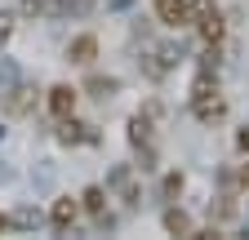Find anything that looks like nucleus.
Masks as SVG:
<instances>
[{"instance_id":"obj_14","label":"nucleus","mask_w":249,"mask_h":240,"mask_svg":"<svg viewBox=\"0 0 249 240\" xmlns=\"http://www.w3.org/2000/svg\"><path fill=\"white\" fill-rule=\"evenodd\" d=\"M31 107V89H14V98H9V111H27Z\"/></svg>"},{"instance_id":"obj_13","label":"nucleus","mask_w":249,"mask_h":240,"mask_svg":"<svg viewBox=\"0 0 249 240\" xmlns=\"http://www.w3.org/2000/svg\"><path fill=\"white\" fill-rule=\"evenodd\" d=\"M14 27H18V9H0V45L14 36Z\"/></svg>"},{"instance_id":"obj_6","label":"nucleus","mask_w":249,"mask_h":240,"mask_svg":"<svg viewBox=\"0 0 249 240\" xmlns=\"http://www.w3.org/2000/svg\"><path fill=\"white\" fill-rule=\"evenodd\" d=\"M76 103H80V89H71V85H53L49 94H45V107H49L53 120H71L76 116Z\"/></svg>"},{"instance_id":"obj_11","label":"nucleus","mask_w":249,"mask_h":240,"mask_svg":"<svg viewBox=\"0 0 249 240\" xmlns=\"http://www.w3.org/2000/svg\"><path fill=\"white\" fill-rule=\"evenodd\" d=\"M93 58H98V40H93V36H76V40L67 45V63H80V67H89Z\"/></svg>"},{"instance_id":"obj_1","label":"nucleus","mask_w":249,"mask_h":240,"mask_svg":"<svg viewBox=\"0 0 249 240\" xmlns=\"http://www.w3.org/2000/svg\"><path fill=\"white\" fill-rule=\"evenodd\" d=\"M227 103H223V89H218V76L205 67L192 85V116L200 120V125H213V120H223Z\"/></svg>"},{"instance_id":"obj_7","label":"nucleus","mask_w":249,"mask_h":240,"mask_svg":"<svg viewBox=\"0 0 249 240\" xmlns=\"http://www.w3.org/2000/svg\"><path fill=\"white\" fill-rule=\"evenodd\" d=\"M134 169H138V165H120V169L107 178L111 200H124V205H134V200H138V178H134Z\"/></svg>"},{"instance_id":"obj_19","label":"nucleus","mask_w":249,"mask_h":240,"mask_svg":"<svg viewBox=\"0 0 249 240\" xmlns=\"http://www.w3.org/2000/svg\"><path fill=\"white\" fill-rule=\"evenodd\" d=\"M245 200H249V187H245Z\"/></svg>"},{"instance_id":"obj_3","label":"nucleus","mask_w":249,"mask_h":240,"mask_svg":"<svg viewBox=\"0 0 249 240\" xmlns=\"http://www.w3.org/2000/svg\"><path fill=\"white\" fill-rule=\"evenodd\" d=\"M151 116H156V107H147V111H138L134 120H129V147L138 152V169H156V138H151Z\"/></svg>"},{"instance_id":"obj_16","label":"nucleus","mask_w":249,"mask_h":240,"mask_svg":"<svg viewBox=\"0 0 249 240\" xmlns=\"http://www.w3.org/2000/svg\"><path fill=\"white\" fill-rule=\"evenodd\" d=\"M236 147H240V152H249V129H240V134H236Z\"/></svg>"},{"instance_id":"obj_8","label":"nucleus","mask_w":249,"mask_h":240,"mask_svg":"<svg viewBox=\"0 0 249 240\" xmlns=\"http://www.w3.org/2000/svg\"><path fill=\"white\" fill-rule=\"evenodd\" d=\"M165 27H192V0H151Z\"/></svg>"},{"instance_id":"obj_15","label":"nucleus","mask_w":249,"mask_h":240,"mask_svg":"<svg viewBox=\"0 0 249 240\" xmlns=\"http://www.w3.org/2000/svg\"><path fill=\"white\" fill-rule=\"evenodd\" d=\"M178 191H182V173H169L165 178V200H174Z\"/></svg>"},{"instance_id":"obj_18","label":"nucleus","mask_w":249,"mask_h":240,"mask_svg":"<svg viewBox=\"0 0 249 240\" xmlns=\"http://www.w3.org/2000/svg\"><path fill=\"white\" fill-rule=\"evenodd\" d=\"M9 227H14V223H9V218H5V214H0V231H9Z\"/></svg>"},{"instance_id":"obj_12","label":"nucleus","mask_w":249,"mask_h":240,"mask_svg":"<svg viewBox=\"0 0 249 240\" xmlns=\"http://www.w3.org/2000/svg\"><path fill=\"white\" fill-rule=\"evenodd\" d=\"M165 231H169V236H196V223L187 218L182 209H174V205H169V209H165Z\"/></svg>"},{"instance_id":"obj_5","label":"nucleus","mask_w":249,"mask_h":240,"mask_svg":"<svg viewBox=\"0 0 249 240\" xmlns=\"http://www.w3.org/2000/svg\"><path fill=\"white\" fill-rule=\"evenodd\" d=\"M80 214H85V209H80V196H58L49 205V227L53 231H71L80 223Z\"/></svg>"},{"instance_id":"obj_2","label":"nucleus","mask_w":249,"mask_h":240,"mask_svg":"<svg viewBox=\"0 0 249 240\" xmlns=\"http://www.w3.org/2000/svg\"><path fill=\"white\" fill-rule=\"evenodd\" d=\"M192 27H196V36L209 53L223 49V36H227V22H223V9L213 5V0H192Z\"/></svg>"},{"instance_id":"obj_10","label":"nucleus","mask_w":249,"mask_h":240,"mask_svg":"<svg viewBox=\"0 0 249 240\" xmlns=\"http://www.w3.org/2000/svg\"><path fill=\"white\" fill-rule=\"evenodd\" d=\"M18 14L22 18H58V14H67V0H18Z\"/></svg>"},{"instance_id":"obj_4","label":"nucleus","mask_w":249,"mask_h":240,"mask_svg":"<svg viewBox=\"0 0 249 240\" xmlns=\"http://www.w3.org/2000/svg\"><path fill=\"white\" fill-rule=\"evenodd\" d=\"M174 45H142V76L147 80H165L174 71Z\"/></svg>"},{"instance_id":"obj_17","label":"nucleus","mask_w":249,"mask_h":240,"mask_svg":"<svg viewBox=\"0 0 249 240\" xmlns=\"http://www.w3.org/2000/svg\"><path fill=\"white\" fill-rule=\"evenodd\" d=\"M240 183H245V187H249V160H245V169H240Z\"/></svg>"},{"instance_id":"obj_9","label":"nucleus","mask_w":249,"mask_h":240,"mask_svg":"<svg viewBox=\"0 0 249 240\" xmlns=\"http://www.w3.org/2000/svg\"><path fill=\"white\" fill-rule=\"evenodd\" d=\"M107 200H111V191L107 187H85V196H80V209L93 218V223H111V209H107Z\"/></svg>"}]
</instances>
